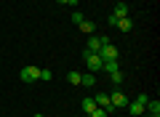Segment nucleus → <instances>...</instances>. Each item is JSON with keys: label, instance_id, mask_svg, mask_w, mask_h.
Returning a JSON list of instances; mask_svg holds the SVG:
<instances>
[{"label": "nucleus", "instance_id": "9b49d317", "mask_svg": "<svg viewBox=\"0 0 160 117\" xmlns=\"http://www.w3.org/2000/svg\"><path fill=\"white\" fill-rule=\"evenodd\" d=\"M80 85H96V77H93V72H86V75H80Z\"/></svg>", "mask_w": 160, "mask_h": 117}, {"label": "nucleus", "instance_id": "9d476101", "mask_svg": "<svg viewBox=\"0 0 160 117\" xmlns=\"http://www.w3.org/2000/svg\"><path fill=\"white\" fill-rule=\"evenodd\" d=\"M78 27H80V29H83V32H86V35H91V32H93V29H96V24H93V22H91V19H83V22H80V24H78Z\"/></svg>", "mask_w": 160, "mask_h": 117}, {"label": "nucleus", "instance_id": "2eb2a0df", "mask_svg": "<svg viewBox=\"0 0 160 117\" xmlns=\"http://www.w3.org/2000/svg\"><path fill=\"white\" fill-rule=\"evenodd\" d=\"M67 80H69V85H80V72H69Z\"/></svg>", "mask_w": 160, "mask_h": 117}, {"label": "nucleus", "instance_id": "dca6fc26", "mask_svg": "<svg viewBox=\"0 0 160 117\" xmlns=\"http://www.w3.org/2000/svg\"><path fill=\"white\" fill-rule=\"evenodd\" d=\"M109 80H112L115 85H120V83H123V72H120V69H118V72H112V75H109Z\"/></svg>", "mask_w": 160, "mask_h": 117}, {"label": "nucleus", "instance_id": "f257e3e1", "mask_svg": "<svg viewBox=\"0 0 160 117\" xmlns=\"http://www.w3.org/2000/svg\"><path fill=\"white\" fill-rule=\"evenodd\" d=\"M83 59H86V64H88V69H91V72H99V69H102V56L99 53H91V51H86V53H83Z\"/></svg>", "mask_w": 160, "mask_h": 117}, {"label": "nucleus", "instance_id": "4468645a", "mask_svg": "<svg viewBox=\"0 0 160 117\" xmlns=\"http://www.w3.org/2000/svg\"><path fill=\"white\" fill-rule=\"evenodd\" d=\"M80 106H83V112H86V115H91V112L96 109V101H93V99H83V104H80Z\"/></svg>", "mask_w": 160, "mask_h": 117}, {"label": "nucleus", "instance_id": "1a4fd4ad", "mask_svg": "<svg viewBox=\"0 0 160 117\" xmlns=\"http://www.w3.org/2000/svg\"><path fill=\"white\" fill-rule=\"evenodd\" d=\"M86 51L99 53V51H102V37H88V48H86Z\"/></svg>", "mask_w": 160, "mask_h": 117}, {"label": "nucleus", "instance_id": "39448f33", "mask_svg": "<svg viewBox=\"0 0 160 117\" xmlns=\"http://www.w3.org/2000/svg\"><path fill=\"white\" fill-rule=\"evenodd\" d=\"M93 101H96V106H102V109H107V115H109V112L115 109V106L109 104V93H96V96H93Z\"/></svg>", "mask_w": 160, "mask_h": 117}, {"label": "nucleus", "instance_id": "6e6552de", "mask_svg": "<svg viewBox=\"0 0 160 117\" xmlns=\"http://www.w3.org/2000/svg\"><path fill=\"white\" fill-rule=\"evenodd\" d=\"M102 69H104L107 75H112V72H118V69H120V64H118V59H109V61L102 64Z\"/></svg>", "mask_w": 160, "mask_h": 117}, {"label": "nucleus", "instance_id": "aec40b11", "mask_svg": "<svg viewBox=\"0 0 160 117\" xmlns=\"http://www.w3.org/2000/svg\"><path fill=\"white\" fill-rule=\"evenodd\" d=\"M136 101H139V104H142V106H144V104H147V101H149V96H147V93H142V96H139V99H136Z\"/></svg>", "mask_w": 160, "mask_h": 117}, {"label": "nucleus", "instance_id": "a211bd4d", "mask_svg": "<svg viewBox=\"0 0 160 117\" xmlns=\"http://www.w3.org/2000/svg\"><path fill=\"white\" fill-rule=\"evenodd\" d=\"M83 19H86V16H83V13H80V11H75V13H72V22H75V24H80V22H83Z\"/></svg>", "mask_w": 160, "mask_h": 117}, {"label": "nucleus", "instance_id": "4be33fe9", "mask_svg": "<svg viewBox=\"0 0 160 117\" xmlns=\"http://www.w3.org/2000/svg\"><path fill=\"white\" fill-rule=\"evenodd\" d=\"M35 117H43V115H40V112H38V115H35Z\"/></svg>", "mask_w": 160, "mask_h": 117}, {"label": "nucleus", "instance_id": "f8f14e48", "mask_svg": "<svg viewBox=\"0 0 160 117\" xmlns=\"http://www.w3.org/2000/svg\"><path fill=\"white\" fill-rule=\"evenodd\" d=\"M144 109H147L149 115H160V101H152V99H149L147 104H144Z\"/></svg>", "mask_w": 160, "mask_h": 117}, {"label": "nucleus", "instance_id": "423d86ee", "mask_svg": "<svg viewBox=\"0 0 160 117\" xmlns=\"http://www.w3.org/2000/svg\"><path fill=\"white\" fill-rule=\"evenodd\" d=\"M109 104L118 109V106H128V99H126V93H120V90H115L112 96H109Z\"/></svg>", "mask_w": 160, "mask_h": 117}, {"label": "nucleus", "instance_id": "20e7f679", "mask_svg": "<svg viewBox=\"0 0 160 117\" xmlns=\"http://www.w3.org/2000/svg\"><path fill=\"white\" fill-rule=\"evenodd\" d=\"M99 56H102V61H109V59H118V48H115L112 43H107V45H102Z\"/></svg>", "mask_w": 160, "mask_h": 117}, {"label": "nucleus", "instance_id": "7ed1b4c3", "mask_svg": "<svg viewBox=\"0 0 160 117\" xmlns=\"http://www.w3.org/2000/svg\"><path fill=\"white\" fill-rule=\"evenodd\" d=\"M126 16H128V6L126 3H118L115 11H112V16H109V24H118V19H126Z\"/></svg>", "mask_w": 160, "mask_h": 117}, {"label": "nucleus", "instance_id": "412c9836", "mask_svg": "<svg viewBox=\"0 0 160 117\" xmlns=\"http://www.w3.org/2000/svg\"><path fill=\"white\" fill-rule=\"evenodd\" d=\"M56 3H62V6H75L78 0H56Z\"/></svg>", "mask_w": 160, "mask_h": 117}, {"label": "nucleus", "instance_id": "6ab92c4d", "mask_svg": "<svg viewBox=\"0 0 160 117\" xmlns=\"http://www.w3.org/2000/svg\"><path fill=\"white\" fill-rule=\"evenodd\" d=\"M40 80H51V69H40Z\"/></svg>", "mask_w": 160, "mask_h": 117}, {"label": "nucleus", "instance_id": "f03ea898", "mask_svg": "<svg viewBox=\"0 0 160 117\" xmlns=\"http://www.w3.org/2000/svg\"><path fill=\"white\" fill-rule=\"evenodd\" d=\"M19 77H22L24 83H35V80H40V69L38 67H24L22 72H19Z\"/></svg>", "mask_w": 160, "mask_h": 117}, {"label": "nucleus", "instance_id": "f3484780", "mask_svg": "<svg viewBox=\"0 0 160 117\" xmlns=\"http://www.w3.org/2000/svg\"><path fill=\"white\" fill-rule=\"evenodd\" d=\"M91 117H107V109H102V106H96V109L91 112Z\"/></svg>", "mask_w": 160, "mask_h": 117}, {"label": "nucleus", "instance_id": "ddd939ff", "mask_svg": "<svg viewBox=\"0 0 160 117\" xmlns=\"http://www.w3.org/2000/svg\"><path fill=\"white\" fill-rule=\"evenodd\" d=\"M128 112H131V115H144V106L139 104V101H128Z\"/></svg>", "mask_w": 160, "mask_h": 117}, {"label": "nucleus", "instance_id": "0eeeda50", "mask_svg": "<svg viewBox=\"0 0 160 117\" xmlns=\"http://www.w3.org/2000/svg\"><path fill=\"white\" fill-rule=\"evenodd\" d=\"M115 27H118L120 32H131V29H133V22H131V16H126V19H118Z\"/></svg>", "mask_w": 160, "mask_h": 117}]
</instances>
